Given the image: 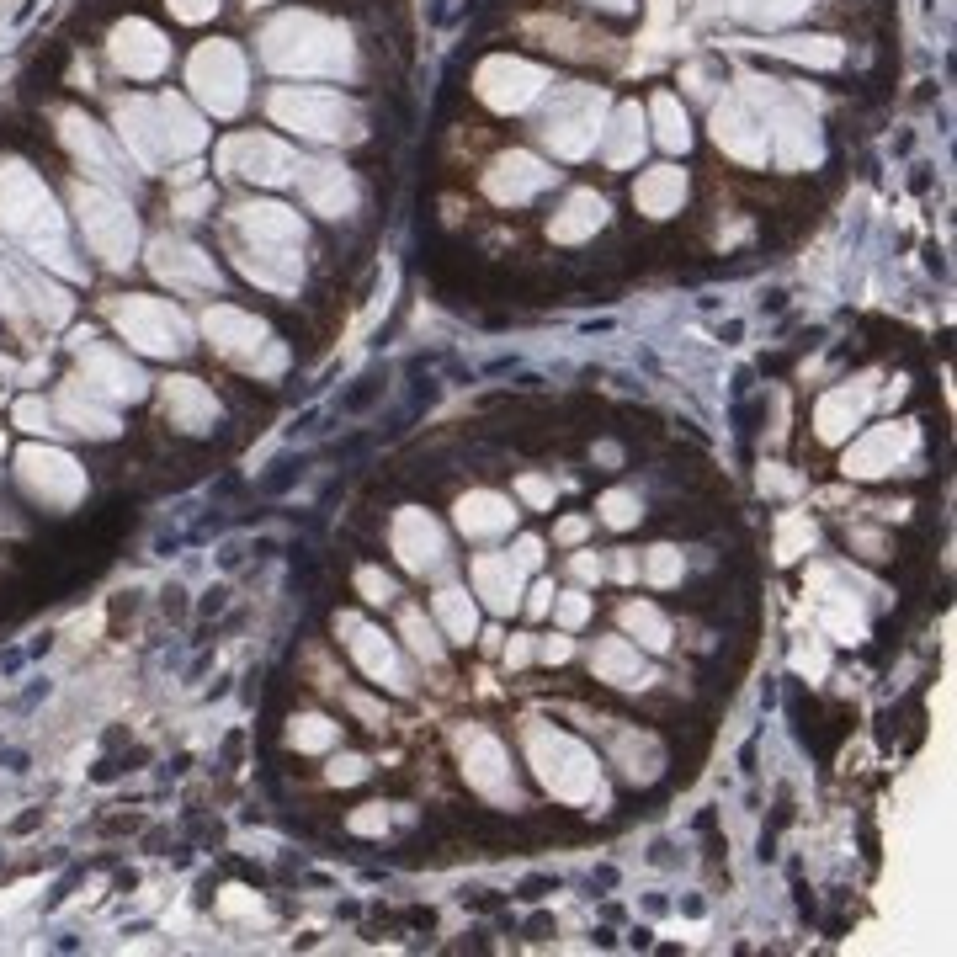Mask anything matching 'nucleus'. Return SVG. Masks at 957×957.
I'll list each match as a JSON object with an SVG mask.
<instances>
[{
	"label": "nucleus",
	"instance_id": "obj_1",
	"mask_svg": "<svg viewBox=\"0 0 957 957\" xmlns=\"http://www.w3.org/2000/svg\"><path fill=\"white\" fill-rule=\"evenodd\" d=\"M266 64L282 75H351V32L325 22L314 11H293L277 27H266Z\"/></svg>",
	"mask_w": 957,
	"mask_h": 957
},
{
	"label": "nucleus",
	"instance_id": "obj_2",
	"mask_svg": "<svg viewBox=\"0 0 957 957\" xmlns=\"http://www.w3.org/2000/svg\"><path fill=\"white\" fill-rule=\"evenodd\" d=\"M527 750L537 766V782L548 787L559 803H601V771L596 755L585 750L580 740H569L559 729H527Z\"/></svg>",
	"mask_w": 957,
	"mask_h": 957
},
{
	"label": "nucleus",
	"instance_id": "obj_3",
	"mask_svg": "<svg viewBox=\"0 0 957 957\" xmlns=\"http://www.w3.org/2000/svg\"><path fill=\"white\" fill-rule=\"evenodd\" d=\"M601 123H607V91L601 86H553L548 102H543V144L564 160H580L591 155L596 139H601Z\"/></svg>",
	"mask_w": 957,
	"mask_h": 957
},
{
	"label": "nucleus",
	"instance_id": "obj_4",
	"mask_svg": "<svg viewBox=\"0 0 957 957\" xmlns=\"http://www.w3.org/2000/svg\"><path fill=\"white\" fill-rule=\"evenodd\" d=\"M272 117L282 128H298L325 144H357L362 139V107L335 91H277Z\"/></svg>",
	"mask_w": 957,
	"mask_h": 957
},
{
	"label": "nucleus",
	"instance_id": "obj_5",
	"mask_svg": "<svg viewBox=\"0 0 957 957\" xmlns=\"http://www.w3.org/2000/svg\"><path fill=\"white\" fill-rule=\"evenodd\" d=\"M713 139L724 144V155H734L740 165H766L771 160V112L755 80H745L734 96L713 107Z\"/></svg>",
	"mask_w": 957,
	"mask_h": 957
},
{
	"label": "nucleus",
	"instance_id": "obj_6",
	"mask_svg": "<svg viewBox=\"0 0 957 957\" xmlns=\"http://www.w3.org/2000/svg\"><path fill=\"white\" fill-rule=\"evenodd\" d=\"M543 86H548V75L537 70V64H527V59H511V54L484 59L479 75H474L479 102L495 107V112H522V107H532L537 96H543Z\"/></svg>",
	"mask_w": 957,
	"mask_h": 957
},
{
	"label": "nucleus",
	"instance_id": "obj_7",
	"mask_svg": "<svg viewBox=\"0 0 957 957\" xmlns=\"http://www.w3.org/2000/svg\"><path fill=\"white\" fill-rule=\"evenodd\" d=\"M463 777L474 793L495 798V803H516V782H511V761H506V745L484 729H468L463 734Z\"/></svg>",
	"mask_w": 957,
	"mask_h": 957
},
{
	"label": "nucleus",
	"instance_id": "obj_8",
	"mask_svg": "<svg viewBox=\"0 0 957 957\" xmlns=\"http://www.w3.org/2000/svg\"><path fill=\"white\" fill-rule=\"evenodd\" d=\"M543 187H553V171L537 155H527V149H511V155H500L490 171H484V192H490L500 208H522Z\"/></svg>",
	"mask_w": 957,
	"mask_h": 957
},
{
	"label": "nucleus",
	"instance_id": "obj_9",
	"mask_svg": "<svg viewBox=\"0 0 957 957\" xmlns=\"http://www.w3.org/2000/svg\"><path fill=\"white\" fill-rule=\"evenodd\" d=\"M298 192H304V203L325 218H346L357 208V181H351L346 165H325V160H309L298 165Z\"/></svg>",
	"mask_w": 957,
	"mask_h": 957
},
{
	"label": "nucleus",
	"instance_id": "obj_10",
	"mask_svg": "<svg viewBox=\"0 0 957 957\" xmlns=\"http://www.w3.org/2000/svg\"><path fill=\"white\" fill-rule=\"evenodd\" d=\"M389 537H394V553L405 559V569H415V575H426V569L442 564V527H436L431 511L405 506V511L394 516Z\"/></svg>",
	"mask_w": 957,
	"mask_h": 957
},
{
	"label": "nucleus",
	"instance_id": "obj_11",
	"mask_svg": "<svg viewBox=\"0 0 957 957\" xmlns=\"http://www.w3.org/2000/svg\"><path fill=\"white\" fill-rule=\"evenodd\" d=\"M904 458H910V426H872L862 442L846 452V474L878 479V474H894Z\"/></svg>",
	"mask_w": 957,
	"mask_h": 957
},
{
	"label": "nucleus",
	"instance_id": "obj_12",
	"mask_svg": "<svg viewBox=\"0 0 957 957\" xmlns=\"http://www.w3.org/2000/svg\"><path fill=\"white\" fill-rule=\"evenodd\" d=\"M117 325L128 330V341H139L144 351H181V319L171 309L149 304V298H128L123 309H117Z\"/></svg>",
	"mask_w": 957,
	"mask_h": 957
},
{
	"label": "nucleus",
	"instance_id": "obj_13",
	"mask_svg": "<svg viewBox=\"0 0 957 957\" xmlns=\"http://www.w3.org/2000/svg\"><path fill=\"white\" fill-rule=\"evenodd\" d=\"M335 628L341 633H351L346 644H351V654H357V665L373 676L378 686L389 681V686H405V676H399V660H394V649H389V638H383L378 628H367V623H357V617H335Z\"/></svg>",
	"mask_w": 957,
	"mask_h": 957
},
{
	"label": "nucleus",
	"instance_id": "obj_14",
	"mask_svg": "<svg viewBox=\"0 0 957 957\" xmlns=\"http://www.w3.org/2000/svg\"><path fill=\"white\" fill-rule=\"evenodd\" d=\"M224 160H229V171H240V176H256V181H282L293 171V155H288V144H277V139H234L224 149Z\"/></svg>",
	"mask_w": 957,
	"mask_h": 957
},
{
	"label": "nucleus",
	"instance_id": "obj_15",
	"mask_svg": "<svg viewBox=\"0 0 957 957\" xmlns=\"http://www.w3.org/2000/svg\"><path fill=\"white\" fill-rule=\"evenodd\" d=\"M197 86H203V96L218 112L240 107V54L224 48V43H213L208 54L197 59Z\"/></svg>",
	"mask_w": 957,
	"mask_h": 957
},
{
	"label": "nucleus",
	"instance_id": "obj_16",
	"mask_svg": "<svg viewBox=\"0 0 957 957\" xmlns=\"http://www.w3.org/2000/svg\"><path fill=\"white\" fill-rule=\"evenodd\" d=\"M474 585L495 612H511L522 601V564H511V553H479L474 559Z\"/></svg>",
	"mask_w": 957,
	"mask_h": 957
},
{
	"label": "nucleus",
	"instance_id": "obj_17",
	"mask_svg": "<svg viewBox=\"0 0 957 957\" xmlns=\"http://www.w3.org/2000/svg\"><path fill=\"white\" fill-rule=\"evenodd\" d=\"M601 160L607 165H617V171H623V165H633L638 155H644V117H638V107L633 102H623L612 112V123H601Z\"/></svg>",
	"mask_w": 957,
	"mask_h": 957
},
{
	"label": "nucleus",
	"instance_id": "obj_18",
	"mask_svg": "<svg viewBox=\"0 0 957 957\" xmlns=\"http://www.w3.org/2000/svg\"><path fill=\"white\" fill-rule=\"evenodd\" d=\"M633 203H638V213H649V218L681 213V203H686V171H676V165L644 171V176H638V187H633Z\"/></svg>",
	"mask_w": 957,
	"mask_h": 957
},
{
	"label": "nucleus",
	"instance_id": "obj_19",
	"mask_svg": "<svg viewBox=\"0 0 957 957\" xmlns=\"http://www.w3.org/2000/svg\"><path fill=\"white\" fill-rule=\"evenodd\" d=\"M511 522H516L511 500H500V495H490V490H474V495L458 500V527H463V537H500V532H511Z\"/></svg>",
	"mask_w": 957,
	"mask_h": 957
},
{
	"label": "nucleus",
	"instance_id": "obj_20",
	"mask_svg": "<svg viewBox=\"0 0 957 957\" xmlns=\"http://www.w3.org/2000/svg\"><path fill=\"white\" fill-rule=\"evenodd\" d=\"M591 670H596V681H607V686H644L649 681V665L638 660V649L628 638H601L596 654H591Z\"/></svg>",
	"mask_w": 957,
	"mask_h": 957
},
{
	"label": "nucleus",
	"instance_id": "obj_21",
	"mask_svg": "<svg viewBox=\"0 0 957 957\" xmlns=\"http://www.w3.org/2000/svg\"><path fill=\"white\" fill-rule=\"evenodd\" d=\"M607 224V203H601L596 192H575L564 203V213H553V224H548V234L559 245H580V240H591V234Z\"/></svg>",
	"mask_w": 957,
	"mask_h": 957
},
{
	"label": "nucleus",
	"instance_id": "obj_22",
	"mask_svg": "<svg viewBox=\"0 0 957 957\" xmlns=\"http://www.w3.org/2000/svg\"><path fill=\"white\" fill-rule=\"evenodd\" d=\"M208 335L229 351V357L266 346V325H261V319H250V314H240V309H213L208 314Z\"/></svg>",
	"mask_w": 957,
	"mask_h": 957
},
{
	"label": "nucleus",
	"instance_id": "obj_23",
	"mask_svg": "<svg viewBox=\"0 0 957 957\" xmlns=\"http://www.w3.org/2000/svg\"><path fill=\"white\" fill-rule=\"evenodd\" d=\"M240 218H245V229L256 234V240H272V245H282V250L304 240V224H298V213H293V208L250 203V208H240Z\"/></svg>",
	"mask_w": 957,
	"mask_h": 957
},
{
	"label": "nucleus",
	"instance_id": "obj_24",
	"mask_svg": "<svg viewBox=\"0 0 957 957\" xmlns=\"http://www.w3.org/2000/svg\"><path fill=\"white\" fill-rule=\"evenodd\" d=\"M165 410L176 415V426L203 431L213 421V394L197 378H171V383H165Z\"/></svg>",
	"mask_w": 957,
	"mask_h": 957
},
{
	"label": "nucleus",
	"instance_id": "obj_25",
	"mask_svg": "<svg viewBox=\"0 0 957 957\" xmlns=\"http://www.w3.org/2000/svg\"><path fill=\"white\" fill-rule=\"evenodd\" d=\"M814 0H713V11L724 16H740L750 27H782V22H798Z\"/></svg>",
	"mask_w": 957,
	"mask_h": 957
},
{
	"label": "nucleus",
	"instance_id": "obj_26",
	"mask_svg": "<svg viewBox=\"0 0 957 957\" xmlns=\"http://www.w3.org/2000/svg\"><path fill=\"white\" fill-rule=\"evenodd\" d=\"M862 410H867V389H835L825 405H819L814 426H819L825 442H835V436H846L856 421H862Z\"/></svg>",
	"mask_w": 957,
	"mask_h": 957
},
{
	"label": "nucleus",
	"instance_id": "obj_27",
	"mask_svg": "<svg viewBox=\"0 0 957 957\" xmlns=\"http://www.w3.org/2000/svg\"><path fill=\"white\" fill-rule=\"evenodd\" d=\"M240 266H245V277H256L261 288H272V293H293L298 288V261L293 256H277V250H245Z\"/></svg>",
	"mask_w": 957,
	"mask_h": 957
},
{
	"label": "nucleus",
	"instance_id": "obj_28",
	"mask_svg": "<svg viewBox=\"0 0 957 957\" xmlns=\"http://www.w3.org/2000/svg\"><path fill=\"white\" fill-rule=\"evenodd\" d=\"M649 117H654V139H660L665 149H686L692 144V128H686V112H681V102L670 91H660L649 102Z\"/></svg>",
	"mask_w": 957,
	"mask_h": 957
},
{
	"label": "nucleus",
	"instance_id": "obj_29",
	"mask_svg": "<svg viewBox=\"0 0 957 957\" xmlns=\"http://www.w3.org/2000/svg\"><path fill=\"white\" fill-rule=\"evenodd\" d=\"M436 617L447 623V633L458 638V644H468L479 628V617H474V601H468L463 591H436Z\"/></svg>",
	"mask_w": 957,
	"mask_h": 957
},
{
	"label": "nucleus",
	"instance_id": "obj_30",
	"mask_svg": "<svg viewBox=\"0 0 957 957\" xmlns=\"http://www.w3.org/2000/svg\"><path fill=\"white\" fill-rule=\"evenodd\" d=\"M617 761H623V771H628L633 782H638V777H654V766H660V745H654V734H623Z\"/></svg>",
	"mask_w": 957,
	"mask_h": 957
},
{
	"label": "nucleus",
	"instance_id": "obj_31",
	"mask_svg": "<svg viewBox=\"0 0 957 957\" xmlns=\"http://www.w3.org/2000/svg\"><path fill=\"white\" fill-rule=\"evenodd\" d=\"M623 623H628V633L644 638L649 649H665V644H670V623L649 607V601H628V607H623Z\"/></svg>",
	"mask_w": 957,
	"mask_h": 957
},
{
	"label": "nucleus",
	"instance_id": "obj_32",
	"mask_svg": "<svg viewBox=\"0 0 957 957\" xmlns=\"http://www.w3.org/2000/svg\"><path fill=\"white\" fill-rule=\"evenodd\" d=\"M160 256H165V261H160V272H165V277L176 272V277H187V282H213V261H208V256H197V250H187V245H176V250H171V245H160Z\"/></svg>",
	"mask_w": 957,
	"mask_h": 957
},
{
	"label": "nucleus",
	"instance_id": "obj_33",
	"mask_svg": "<svg viewBox=\"0 0 957 957\" xmlns=\"http://www.w3.org/2000/svg\"><path fill=\"white\" fill-rule=\"evenodd\" d=\"M777 54H787V59H803V64H841V43L835 38H787V43H771Z\"/></svg>",
	"mask_w": 957,
	"mask_h": 957
},
{
	"label": "nucleus",
	"instance_id": "obj_34",
	"mask_svg": "<svg viewBox=\"0 0 957 957\" xmlns=\"http://www.w3.org/2000/svg\"><path fill=\"white\" fill-rule=\"evenodd\" d=\"M330 740H335V724H330V718H319V713L293 718V745H298V750H325Z\"/></svg>",
	"mask_w": 957,
	"mask_h": 957
},
{
	"label": "nucleus",
	"instance_id": "obj_35",
	"mask_svg": "<svg viewBox=\"0 0 957 957\" xmlns=\"http://www.w3.org/2000/svg\"><path fill=\"white\" fill-rule=\"evenodd\" d=\"M601 522L607 527H633L638 522V495H628V490L601 495Z\"/></svg>",
	"mask_w": 957,
	"mask_h": 957
},
{
	"label": "nucleus",
	"instance_id": "obj_36",
	"mask_svg": "<svg viewBox=\"0 0 957 957\" xmlns=\"http://www.w3.org/2000/svg\"><path fill=\"white\" fill-rule=\"evenodd\" d=\"M405 633H410V649L415 654H421V660H442V644H436V638H431V628H426V617L421 612H405Z\"/></svg>",
	"mask_w": 957,
	"mask_h": 957
},
{
	"label": "nucleus",
	"instance_id": "obj_37",
	"mask_svg": "<svg viewBox=\"0 0 957 957\" xmlns=\"http://www.w3.org/2000/svg\"><path fill=\"white\" fill-rule=\"evenodd\" d=\"M644 575H649L654 585H676V580H681V553H676V548H654L649 564H644Z\"/></svg>",
	"mask_w": 957,
	"mask_h": 957
},
{
	"label": "nucleus",
	"instance_id": "obj_38",
	"mask_svg": "<svg viewBox=\"0 0 957 957\" xmlns=\"http://www.w3.org/2000/svg\"><path fill=\"white\" fill-rule=\"evenodd\" d=\"M803 543H814V527L803 522V516H793V522H782V543H777V559H798V548Z\"/></svg>",
	"mask_w": 957,
	"mask_h": 957
},
{
	"label": "nucleus",
	"instance_id": "obj_39",
	"mask_svg": "<svg viewBox=\"0 0 957 957\" xmlns=\"http://www.w3.org/2000/svg\"><path fill=\"white\" fill-rule=\"evenodd\" d=\"M362 777H367V761H362V755H341V761L330 766V782H335V787H351V782H362Z\"/></svg>",
	"mask_w": 957,
	"mask_h": 957
},
{
	"label": "nucleus",
	"instance_id": "obj_40",
	"mask_svg": "<svg viewBox=\"0 0 957 957\" xmlns=\"http://www.w3.org/2000/svg\"><path fill=\"white\" fill-rule=\"evenodd\" d=\"M357 585H362V596H367V601H394V580H389V575H378V569H362Z\"/></svg>",
	"mask_w": 957,
	"mask_h": 957
},
{
	"label": "nucleus",
	"instance_id": "obj_41",
	"mask_svg": "<svg viewBox=\"0 0 957 957\" xmlns=\"http://www.w3.org/2000/svg\"><path fill=\"white\" fill-rule=\"evenodd\" d=\"M383 825H389V814H383V803H367L362 814H351V830H357V835H378Z\"/></svg>",
	"mask_w": 957,
	"mask_h": 957
},
{
	"label": "nucleus",
	"instance_id": "obj_42",
	"mask_svg": "<svg viewBox=\"0 0 957 957\" xmlns=\"http://www.w3.org/2000/svg\"><path fill=\"white\" fill-rule=\"evenodd\" d=\"M585 617H591V601H585V596H564V601H559V623H564V628H580Z\"/></svg>",
	"mask_w": 957,
	"mask_h": 957
},
{
	"label": "nucleus",
	"instance_id": "obj_43",
	"mask_svg": "<svg viewBox=\"0 0 957 957\" xmlns=\"http://www.w3.org/2000/svg\"><path fill=\"white\" fill-rule=\"evenodd\" d=\"M516 564L537 569V564H543V543H537V537H522V543H516Z\"/></svg>",
	"mask_w": 957,
	"mask_h": 957
},
{
	"label": "nucleus",
	"instance_id": "obj_44",
	"mask_svg": "<svg viewBox=\"0 0 957 957\" xmlns=\"http://www.w3.org/2000/svg\"><path fill=\"white\" fill-rule=\"evenodd\" d=\"M522 495L532 500V506H548V500H553V484H548V479H532V474H527V479H522Z\"/></svg>",
	"mask_w": 957,
	"mask_h": 957
},
{
	"label": "nucleus",
	"instance_id": "obj_45",
	"mask_svg": "<svg viewBox=\"0 0 957 957\" xmlns=\"http://www.w3.org/2000/svg\"><path fill=\"white\" fill-rule=\"evenodd\" d=\"M543 660H569V644H564V638H553V644H543Z\"/></svg>",
	"mask_w": 957,
	"mask_h": 957
},
{
	"label": "nucleus",
	"instance_id": "obj_46",
	"mask_svg": "<svg viewBox=\"0 0 957 957\" xmlns=\"http://www.w3.org/2000/svg\"><path fill=\"white\" fill-rule=\"evenodd\" d=\"M208 6H213V0H181V6H176V11H181V16H203Z\"/></svg>",
	"mask_w": 957,
	"mask_h": 957
},
{
	"label": "nucleus",
	"instance_id": "obj_47",
	"mask_svg": "<svg viewBox=\"0 0 957 957\" xmlns=\"http://www.w3.org/2000/svg\"><path fill=\"white\" fill-rule=\"evenodd\" d=\"M575 569H580V580H591V575H601V564H596V559H575Z\"/></svg>",
	"mask_w": 957,
	"mask_h": 957
},
{
	"label": "nucleus",
	"instance_id": "obj_48",
	"mask_svg": "<svg viewBox=\"0 0 957 957\" xmlns=\"http://www.w3.org/2000/svg\"><path fill=\"white\" fill-rule=\"evenodd\" d=\"M580 532H585V522H564V527H559V537H564V543H575Z\"/></svg>",
	"mask_w": 957,
	"mask_h": 957
},
{
	"label": "nucleus",
	"instance_id": "obj_49",
	"mask_svg": "<svg viewBox=\"0 0 957 957\" xmlns=\"http://www.w3.org/2000/svg\"><path fill=\"white\" fill-rule=\"evenodd\" d=\"M591 6H607V11H628L633 0H591Z\"/></svg>",
	"mask_w": 957,
	"mask_h": 957
},
{
	"label": "nucleus",
	"instance_id": "obj_50",
	"mask_svg": "<svg viewBox=\"0 0 957 957\" xmlns=\"http://www.w3.org/2000/svg\"><path fill=\"white\" fill-rule=\"evenodd\" d=\"M250 6H256V0H250Z\"/></svg>",
	"mask_w": 957,
	"mask_h": 957
}]
</instances>
